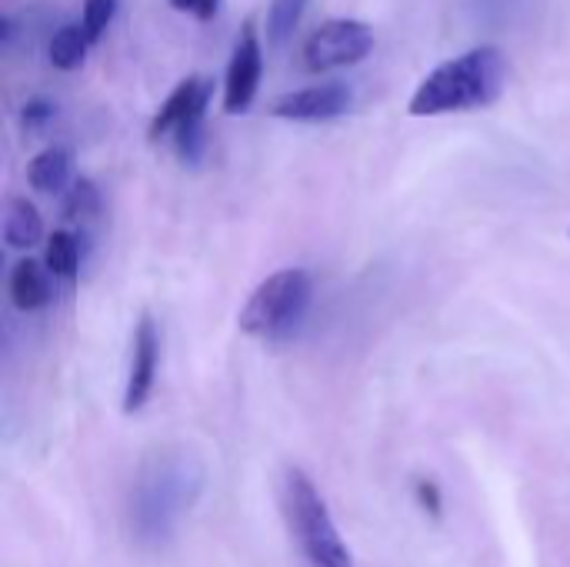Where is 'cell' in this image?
<instances>
[{"instance_id":"obj_19","label":"cell","mask_w":570,"mask_h":567,"mask_svg":"<svg viewBox=\"0 0 570 567\" xmlns=\"http://www.w3.org/2000/svg\"><path fill=\"white\" fill-rule=\"evenodd\" d=\"M54 114H57V107H54L47 97H34V101H27V104L21 107V123H24V131H40V128H47V123L54 120Z\"/></svg>"},{"instance_id":"obj_1","label":"cell","mask_w":570,"mask_h":567,"mask_svg":"<svg viewBox=\"0 0 570 567\" xmlns=\"http://www.w3.org/2000/svg\"><path fill=\"white\" fill-rule=\"evenodd\" d=\"M204 491V464L183 451L164 448L154 451L131 487V528L141 544L157 547L167 544L170 534L180 528L183 515L198 504Z\"/></svg>"},{"instance_id":"obj_3","label":"cell","mask_w":570,"mask_h":567,"mask_svg":"<svg viewBox=\"0 0 570 567\" xmlns=\"http://www.w3.org/2000/svg\"><path fill=\"white\" fill-rule=\"evenodd\" d=\"M281 504L307 567H354V557L328 511V500L304 471L290 468L284 474Z\"/></svg>"},{"instance_id":"obj_15","label":"cell","mask_w":570,"mask_h":567,"mask_svg":"<svg viewBox=\"0 0 570 567\" xmlns=\"http://www.w3.org/2000/svg\"><path fill=\"white\" fill-rule=\"evenodd\" d=\"M307 4H310V0H271V4H268V21H264L268 47L281 50L294 37Z\"/></svg>"},{"instance_id":"obj_10","label":"cell","mask_w":570,"mask_h":567,"mask_svg":"<svg viewBox=\"0 0 570 567\" xmlns=\"http://www.w3.org/2000/svg\"><path fill=\"white\" fill-rule=\"evenodd\" d=\"M50 271L47 264L34 261V258H24L14 264L11 271V300L17 310H40L47 307L50 300Z\"/></svg>"},{"instance_id":"obj_21","label":"cell","mask_w":570,"mask_h":567,"mask_svg":"<svg viewBox=\"0 0 570 567\" xmlns=\"http://www.w3.org/2000/svg\"><path fill=\"white\" fill-rule=\"evenodd\" d=\"M417 494H420V500H424V508H427V504H430V511H437V508H440L437 487H434L430 481H420V484H417Z\"/></svg>"},{"instance_id":"obj_18","label":"cell","mask_w":570,"mask_h":567,"mask_svg":"<svg viewBox=\"0 0 570 567\" xmlns=\"http://www.w3.org/2000/svg\"><path fill=\"white\" fill-rule=\"evenodd\" d=\"M117 4H120V0H84L81 24H84L87 37H91V44H97L104 37V31L110 27V21L117 14Z\"/></svg>"},{"instance_id":"obj_12","label":"cell","mask_w":570,"mask_h":567,"mask_svg":"<svg viewBox=\"0 0 570 567\" xmlns=\"http://www.w3.org/2000/svg\"><path fill=\"white\" fill-rule=\"evenodd\" d=\"M27 184L40 194H63L71 187V151L47 147L27 164Z\"/></svg>"},{"instance_id":"obj_2","label":"cell","mask_w":570,"mask_h":567,"mask_svg":"<svg viewBox=\"0 0 570 567\" xmlns=\"http://www.w3.org/2000/svg\"><path fill=\"white\" fill-rule=\"evenodd\" d=\"M503 84H507L503 50L494 44H480L434 68L411 94L407 114L440 117V114L490 107L503 94Z\"/></svg>"},{"instance_id":"obj_14","label":"cell","mask_w":570,"mask_h":567,"mask_svg":"<svg viewBox=\"0 0 570 567\" xmlns=\"http://www.w3.org/2000/svg\"><path fill=\"white\" fill-rule=\"evenodd\" d=\"M44 264L54 277L74 281L81 268V234L71 231H54L44 244Z\"/></svg>"},{"instance_id":"obj_9","label":"cell","mask_w":570,"mask_h":567,"mask_svg":"<svg viewBox=\"0 0 570 567\" xmlns=\"http://www.w3.org/2000/svg\"><path fill=\"white\" fill-rule=\"evenodd\" d=\"M211 94H214V84L207 78H187V81H180L170 91V97L161 104V110L154 114L151 128H147V138L151 141L170 138L183 120L198 117V114H207Z\"/></svg>"},{"instance_id":"obj_6","label":"cell","mask_w":570,"mask_h":567,"mask_svg":"<svg viewBox=\"0 0 570 567\" xmlns=\"http://www.w3.org/2000/svg\"><path fill=\"white\" fill-rule=\"evenodd\" d=\"M261 74H264V44L261 34L253 27V21H247L240 27V37L234 44L230 64H227V78H224V110L227 114H244L253 97L261 91Z\"/></svg>"},{"instance_id":"obj_7","label":"cell","mask_w":570,"mask_h":567,"mask_svg":"<svg viewBox=\"0 0 570 567\" xmlns=\"http://www.w3.org/2000/svg\"><path fill=\"white\" fill-rule=\"evenodd\" d=\"M351 104H354L351 87L341 81H328V84H310L304 91L281 94L277 101H271L268 114L281 120H297V123H324V120L344 117Z\"/></svg>"},{"instance_id":"obj_20","label":"cell","mask_w":570,"mask_h":567,"mask_svg":"<svg viewBox=\"0 0 570 567\" xmlns=\"http://www.w3.org/2000/svg\"><path fill=\"white\" fill-rule=\"evenodd\" d=\"M170 4L183 14H194L198 21H211L221 8V0H170Z\"/></svg>"},{"instance_id":"obj_8","label":"cell","mask_w":570,"mask_h":567,"mask_svg":"<svg viewBox=\"0 0 570 567\" xmlns=\"http://www.w3.org/2000/svg\"><path fill=\"white\" fill-rule=\"evenodd\" d=\"M157 364H161V331L151 314H141V321L134 324V341H131V370H127V388H123V414H138L151 401Z\"/></svg>"},{"instance_id":"obj_17","label":"cell","mask_w":570,"mask_h":567,"mask_svg":"<svg viewBox=\"0 0 570 567\" xmlns=\"http://www.w3.org/2000/svg\"><path fill=\"white\" fill-rule=\"evenodd\" d=\"M207 114H198V117H190L183 120L180 128L170 134L174 138V151L183 164H201L204 151H207Z\"/></svg>"},{"instance_id":"obj_13","label":"cell","mask_w":570,"mask_h":567,"mask_svg":"<svg viewBox=\"0 0 570 567\" xmlns=\"http://www.w3.org/2000/svg\"><path fill=\"white\" fill-rule=\"evenodd\" d=\"M87 47H91V37L84 31V24H63L54 31L50 37V64L57 71H78L84 64V57H87Z\"/></svg>"},{"instance_id":"obj_4","label":"cell","mask_w":570,"mask_h":567,"mask_svg":"<svg viewBox=\"0 0 570 567\" xmlns=\"http://www.w3.org/2000/svg\"><path fill=\"white\" fill-rule=\"evenodd\" d=\"M313 281L304 268H287L253 287L240 310V331L261 341H287L307 318Z\"/></svg>"},{"instance_id":"obj_5","label":"cell","mask_w":570,"mask_h":567,"mask_svg":"<svg viewBox=\"0 0 570 567\" xmlns=\"http://www.w3.org/2000/svg\"><path fill=\"white\" fill-rule=\"evenodd\" d=\"M373 50V31L364 21L354 17H334L324 21L300 47L304 68L310 74H328L337 68H354Z\"/></svg>"},{"instance_id":"obj_16","label":"cell","mask_w":570,"mask_h":567,"mask_svg":"<svg viewBox=\"0 0 570 567\" xmlns=\"http://www.w3.org/2000/svg\"><path fill=\"white\" fill-rule=\"evenodd\" d=\"M100 211V191L94 187L91 177H78L71 180V187L63 191V208H60V217L68 224H78V221H91L97 217Z\"/></svg>"},{"instance_id":"obj_11","label":"cell","mask_w":570,"mask_h":567,"mask_svg":"<svg viewBox=\"0 0 570 567\" xmlns=\"http://www.w3.org/2000/svg\"><path fill=\"white\" fill-rule=\"evenodd\" d=\"M44 240V217L27 198H8L4 204V244L14 250H31Z\"/></svg>"}]
</instances>
